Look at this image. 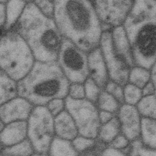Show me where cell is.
Masks as SVG:
<instances>
[{"mask_svg": "<svg viewBox=\"0 0 156 156\" xmlns=\"http://www.w3.org/2000/svg\"><path fill=\"white\" fill-rule=\"evenodd\" d=\"M65 110L73 119L79 135L96 138L101 123L96 105L86 99L80 100L65 98Z\"/></svg>", "mask_w": 156, "mask_h": 156, "instance_id": "obj_8", "label": "cell"}, {"mask_svg": "<svg viewBox=\"0 0 156 156\" xmlns=\"http://www.w3.org/2000/svg\"><path fill=\"white\" fill-rule=\"evenodd\" d=\"M56 62L70 83H83L88 77V53L67 39H62Z\"/></svg>", "mask_w": 156, "mask_h": 156, "instance_id": "obj_7", "label": "cell"}, {"mask_svg": "<svg viewBox=\"0 0 156 156\" xmlns=\"http://www.w3.org/2000/svg\"><path fill=\"white\" fill-rule=\"evenodd\" d=\"M54 117L45 106H36L27 120V139L35 152L49 154L55 138Z\"/></svg>", "mask_w": 156, "mask_h": 156, "instance_id": "obj_6", "label": "cell"}, {"mask_svg": "<svg viewBox=\"0 0 156 156\" xmlns=\"http://www.w3.org/2000/svg\"><path fill=\"white\" fill-rule=\"evenodd\" d=\"M141 93L143 96L155 94V85L151 81H149L141 88Z\"/></svg>", "mask_w": 156, "mask_h": 156, "instance_id": "obj_37", "label": "cell"}, {"mask_svg": "<svg viewBox=\"0 0 156 156\" xmlns=\"http://www.w3.org/2000/svg\"><path fill=\"white\" fill-rule=\"evenodd\" d=\"M7 1H0V27L3 28L5 23V11Z\"/></svg>", "mask_w": 156, "mask_h": 156, "instance_id": "obj_38", "label": "cell"}, {"mask_svg": "<svg viewBox=\"0 0 156 156\" xmlns=\"http://www.w3.org/2000/svg\"><path fill=\"white\" fill-rule=\"evenodd\" d=\"M34 106L26 99L18 96L0 106V121L4 124L27 121Z\"/></svg>", "mask_w": 156, "mask_h": 156, "instance_id": "obj_12", "label": "cell"}, {"mask_svg": "<svg viewBox=\"0 0 156 156\" xmlns=\"http://www.w3.org/2000/svg\"><path fill=\"white\" fill-rule=\"evenodd\" d=\"M96 105L99 110L106 111L116 115L122 104H121L112 95L104 90H102Z\"/></svg>", "mask_w": 156, "mask_h": 156, "instance_id": "obj_25", "label": "cell"}, {"mask_svg": "<svg viewBox=\"0 0 156 156\" xmlns=\"http://www.w3.org/2000/svg\"><path fill=\"white\" fill-rule=\"evenodd\" d=\"M2 147V145H1V143H0V150L1 149Z\"/></svg>", "mask_w": 156, "mask_h": 156, "instance_id": "obj_44", "label": "cell"}, {"mask_svg": "<svg viewBox=\"0 0 156 156\" xmlns=\"http://www.w3.org/2000/svg\"><path fill=\"white\" fill-rule=\"evenodd\" d=\"M155 151L144 146L138 138L131 142L129 156H156Z\"/></svg>", "mask_w": 156, "mask_h": 156, "instance_id": "obj_29", "label": "cell"}, {"mask_svg": "<svg viewBox=\"0 0 156 156\" xmlns=\"http://www.w3.org/2000/svg\"><path fill=\"white\" fill-rule=\"evenodd\" d=\"M149 81H151L150 69L139 66H135L130 69L128 83L141 89Z\"/></svg>", "mask_w": 156, "mask_h": 156, "instance_id": "obj_22", "label": "cell"}, {"mask_svg": "<svg viewBox=\"0 0 156 156\" xmlns=\"http://www.w3.org/2000/svg\"><path fill=\"white\" fill-rule=\"evenodd\" d=\"M28 1H9L5 4V23L3 29L5 32L9 31L17 23L21 16Z\"/></svg>", "mask_w": 156, "mask_h": 156, "instance_id": "obj_17", "label": "cell"}, {"mask_svg": "<svg viewBox=\"0 0 156 156\" xmlns=\"http://www.w3.org/2000/svg\"><path fill=\"white\" fill-rule=\"evenodd\" d=\"M119 133H121L120 125L116 115L110 121L101 125L96 139L99 142L107 146Z\"/></svg>", "mask_w": 156, "mask_h": 156, "instance_id": "obj_20", "label": "cell"}, {"mask_svg": "<svg viewBox=\"0 0 156 156\" xmlns=\"http://www.w3.org/2000/svg\"><path fill=\"white\" fill-rule=\"evenodd\" d=\"M12 30L25 41L36 61H57L63 38L54 20L44 16L34 1L27 2L21 16Z\"/></svg>", "mask_w": 156, "mask_h": 156, "instance_id": "obj_3", "label": "cell"}, {"mask_svg": "<svg viewBox=\"0 0 156 156\" xmlns=\"http://www.w3.org/2000/svg\"><path fill=\"white\" fill-rule=\"evenodd\" d=\"M85 98L96 104L102 90L90 77H88L83 82Z\"/></svg>", "mask_w": 156, "mask_h": 156, "instance_id": "obj_28", "label": "cell"}, {"mask_svg": "<svg viewBox=\"0 0 156 156\" xmlns=\"http://www.w3.org/2000/svg\"><path fill=\"white\" fill-rule=\"evenodd\" d=\"M139 139L146 147L156 148V122L155 119L142 118L141 121Z\"/></svg>", "mask_w": 156, "mask_h": 156, "instance_id": "obj_18", "label": "cell"}, {"mask_svg": "<svg viewBox=\"0 0 156 156\" xmlns=\"http://www.w3.org/2000/svg\"><path fill=\"white\" fill-rule=\"evenodd\" d=\"M135 66L150 69L155 64L156 1H135L122 26Z\"/></svg>", "mask_w": 156, "mask_h": 156, "instance_id": "obj_2", "label": "cell"}, {"mask_svg": "<svg viewBox=\"0 0 156 156\" xmlns=\"http://www.w3.org/2000/svg\"><path fill=\"white\" fill-rule=\"evenodd\" d=\"M30 156H50L49 154H40V153H37L35 152Z\"/></svg>", "mask_w": 156, "mask_h": 156, "instance_id": "obj_41", "label": "cell"}, {"mask_svg": "<svg viewBox=\"0 0 156 156\" xmlns=\"http://www.w3.org/2000/svg\"><path fill=\"white\" fill-rule=\"evenodd\" d=\"M1 151L4 156H30L35 153L27 139L12 146L2 147Z\"/></svg>", "mask_w": 156, "mask_h": 156, "instance_id": "obj_21", "label": "cell"}, {"mask_svg": "<svg viewBox=\"0 0 156 156\" xmlns=\"http://www.w3.org/2000/svg\"><path fill=\"white\" fill-rule=\"evenodd\" d=\"M35 61L30 49L17 32H5L0 40V69L18 82L29 72Z\"/></svg>", "mask_w": 156, "mask_h": 156, "instance_id": "obj_5", "label": "cell"}, {"mask_svg": "<svg viewBox=\"0 0 156 156\" xmlns=\"http://www.w3.org/2000/svg\"><path fill=\"white\" fill-rule=\"evenodd\" d=\"M91 2L101 23L102 32L122 26L133 2L129 0Z\"/></svg>", "mask_w": 156, "mask_h": 156, "instance_id": "obj_9", "label": "cell"}, {"mask_svg": "<svg viewBox=\"0 0 156 156\" xmlns=\"http://www.w3.org/2000/svg\"><path fill=\"white\" fill-rule=\"evenodd\" d=\"M39 11L46 17L54 19L55 5L54 1H34Z\"/></svg>", "mask_w": 156, "mask_h": 156, "instance_id": "obj_31", "label": "cell"}, {"mask_svg": "<svg viewBox=\"0 0 156 156\" xmlns=\"http://www.w3.org/2000/svg\"><path fill=\"white\" fill-rule=\"evenodd\" d=\"M67 97L74 100L85 99L83 83H70Z\"/></svg>", "mask_w": 156, "mask_h": 156, "instance_id": "obj_32", "label": "cell"}, {"mask_svg": "<svg viewBox=\"0 0 156 156\" xmlns=\"http://www.w3.org/2000/svg\"><path fill=\"white\" fill-rule=\"evenodd\" d=\"M130 144L131 142L121 133L107 146L121 151H129Z\"/></svg>", "mask_w": 156, "mask_h": 156, "instance_id": "obj_34", "label": "cell"}, {"mask_svg": "<svg viewBox=\"0 0 156 156\" xmlns=\"http://www.w3.org/2000/svg\"><path fill=\"white\" fill-rule=\"evenodd\" d=\"M27 136V121H15L5 124L0 130V143L2 147L19 143Z\"/></svg>", "mask_w": 156, "mask_h": 156, "instance_id": "obj_14", "label": "cell"}, {"mask_svg": "<svg viewBox=\"0 0 156 156\" xmlns=\"http://www.w3.org/2000/svg\"><path fill=\"white\" fill-rule=\"evenodd\" d=\"M45 107L54 118L65 110V99L57 98L52 99Z\"/></svg>", "mask_w": 156, "mask_h": 156, "instance_id": "obj_33", "label": "cell"}, {"mask_svg": "<svg viewBox=\"0 0 156 156\" xmlns=\"http://www.w3.org/2000/svg\"><path fill=\"white\" fill-rule=\"evenodd\" d=\"M116 115V114L111 113V112L99 110V119L101 125L105 124L107 122L110 121Z\"/></svg>", "mask_w": 156, "mask_h": 156, "instance_id": "obj_36", "label": "cell"}, {"mask_svg": "<svg viewBox=\"0 0 156 156\" xmlns=\"http://www.w3.org/2000/svg\"><path fill=\"white\" fill-rule=\"evenodd\" d=\"M71 143L75 151L79 155H82L95 149L99 144V141L96 138H91L78 135Z\"/></svg>", "mask_w": 156, "mask_h": 156, "instance_id": "obj_24", "label": "cell"}, {"mask_svg": "<svg viewBox=\"0 0 156 156\" xmlns=\"http://www.w3.org/2000/svg\"><path fill=\"white\" fill-rule=\"evenodd\" d=\"M106 146L104 145L103 144L101 143L100 142H99V144L98 146V147L93 150L91 151L85 153V154L82 155H80V156H99V154L101 153V152L102 151V150Z\"/></svg>", "mask_w": 156, "mask_h": 156, "instance_id": "obj_39", "label": "cell"}, {"mask_svg": "<svg viewBox=\"0 0 156 156\" xmlns=\"http://www.w3.org/2000/svg\"><path fill=\"white\" fill-rule=\"evenodd\" d=\"M150 76L151 81L155 85V64L150 69Z\"/></svg>", "mask_w": 156, "mask_h": 156, "instance_id": "obj_40", "label": "cell"}, {"mask_svg": "<svg viewBox=\"0 0 156 156\" xmlns=\"http://www.w3.org/2000/svg\"><path fill=\"white\" fill-rule=\"evenodd\" d=\"M129 151H121L105 146L101 152L99 156H129Z\"/></svg>", "mask_w": 156, "mask_h": 156, "instance_id": "obj_35", "label": "cell"}, {"mask_svg": "<svg viewBox=\"0 0 156 156\" xmlns=\"http://www.w3.org/2000/svg\"><path fill=\"white\" fill-rule=\"evenodd\" d=\"M18 96L17 82L0 69V106Z\"/></svg>", "mask_w": 156, "mask_h": 156, "instance_id": "obj_19", "label": "cell"}, {"mask_svg": "<svg viewBox=\"0 0 156 156\" xmlns=\"http://www.w3.org/2000/svg\"><path fill=\"white\" fill-rule=\"evenodd\" d=\"M111 34L113 48L116 53L124 60L130 68L135 66L131 46L124 27H115L111 30Z\"/></svg>", "mask_w": 156, "mask_h": 156, "instance_id": "obj_16", "label": "cell"}, {"mask_svg": "<svg viewBox=\"0 0 156 156\" xmlns=\"http://www.w3.org/2000/svg\"><path fill=\"white\" fill-rule=\"evenodd\" d=\"M104 58L109 79L124 87L128 83L130 68L115 51L111 31L103 32L99 46Z\"/></svg>", "mask_w": 156, "mask_h": 156, "instance_id": "obj_10", "label": "cell"}, {"mask_svg": "<svg viewBox=\"0 0 156 156\" xmlns=\"http://www.w3.org/2000/svg\"><path fill=\"white\" fill-rule=\"evenodd\" d=\"M123 87L119 84L109 80L104 90L115 98L121 104H124Z\"/></svg>", "mask_w": 156, "mask_h": 156, "instance_id": "obj_30", "label": "cell"}, {"mask_svg": "<svg viewBox=\"0 0 156 156\" xmlns=\"http://www.w3.org/2000/svg\"><path fill=\"white\" fill-rule=\"evenodd\" d=\"M121 133L130 142L139 138L141 116L135 106L123 104L116 113Z\"/></svg>", "mask_w": 156, "mask_h": 156, "instance_id": "obj_11", "label": "cell"}, {"mask_svg": "<svg viewBox=\"0 0 156 156\" xmlns=\"http://www.w3.org/2000/svg\"><path fill=\"white\" fill-rule=\"evenodd\" d=\"M155 94L143 96L135 105L141 118L155 119L156 105Z\"/></svg>", "mask_w": 156, "mask_h": 156, "instance_id": "obj_23", "label": "cell"}, {"mask_svg": "<svg viewBox=\"0 0 156 156\" xmlns=\"http://www.w3.org/2000/svg\"><path fill=\"white\" fill-rule=\"evenodd\" d=\"M54 20L62 37L87 53L99 46L101 24L91 1H54Z\"/></svg>", "mask_w": 156, "mask_h": 156, "instance_id": "obj_1", "label": "cell"}, {"mask_svg": "<svg viewBox=\"0 0 156 156\" xmlns=\"http://www.w3.org/2000/svg\"><path fill=\"white\" fill-rule=\"evenodd\" d=\"M4 33H5V31L4 30L3 28L0 27V40L1 39V38H2V37L3 36V35H4Z\"/></svg>", "mask_w": 156, "mask_h": 156, "instance_id": "obj_42", "label": "cell"}, {"mask_svg": "<svg viewBox=\"0 0 156 156\" xmlns=\"http://www.w3.org/2000/svg\"><path fill=\"white\" fill-rule=\"evenodd\" d=\"M1 149H2V148H1ZM1 150H0V156H4V155H3V154H2V152H1Z\"/></svg>", "mask_w": 156, "mask_h": 156, "instance_id": "obj_43", "label": "cell"}, {"mask_svg": "<svg viewBox=\"0 0 156 156\" xmlns=\"http://www.w3.org/2000/svg\"><path fill=\"white\" fill-rule=\"evenodd\" d=\"M124 104L135 106L143 97L141 89L127 83L123 87Z\"/></svg>", "mask_w": 156, "mask_h": 156, "instance_id": "obj_27", "label": "cell"}, {"mask_svg": "<svg viewBox=\"0 0 156 156\" xmlns=\"http://www.w3.org/2000/svg\"><path fill=\"white\" fill-rule=\"evenodd\" d=\"M88 77L102 90L110 80L107 66L99 47L88 53Z\"/></svg>", "mask_w": 156, "mask_h": 156, "instance_id": "obj_13", "label": "cell"}, {"mask_svg": "<svg viewBox=\"0 0 156 156\" xmlns=\"http://www.w3.org/2000/svg\"><path fill=\"white\" fill-rule=\"evenodd\" d=\"M69 84L57 62L35 61L29 72L17 82L18 94L34 107L46 106L52 99H65Z\"/></svg>", "mask_w": 156, "mask_h": 156, "instance_id": "obj_4", "label": "cell"}, {"mask_svg": "<svg viewBox=\"0 0 156 156\" xmlns=\"http://www.w3.org/2000/svg\"><path fill=\"white\" fill-rule=\"evenodd\" d=\"M54 124L55 138L71 142L79 135L73 119L66 110L54 117Z\"/></svg>", "mask_w": 156, "mask_h": 156, "instance_id": "obj_15", "label": "cell"}, {"mask_svg": "<svg viewBox=\"0 0 156 156\" xmlns=\"http://www.w3.org/2000/svg\"><path fill=\"white\" fill-rule=\"evenodd\" d=\"M50 156H80L73 149L71 142L55 138L51 147Z\"/></svg>", "mask_w": 156, "mask_h": 156, "instance_id": "obj_26", "label": "cell"}]
</instances>
